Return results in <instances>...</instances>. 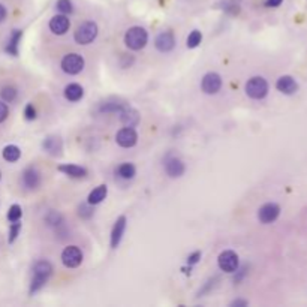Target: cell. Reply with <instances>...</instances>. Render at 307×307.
Returning <instances> with one entry per match:
<instances>
[{
	"instance_id": "9c48e42d",
	"label": "cell",
	"mask_w": 307,
	"mask_h": 307,
	"mask_svg": "<svg viewBox=\"0 0 307 307\" xmlns=\"http://www.w3.org/2000/svg\"><path fill=\"white\" fill-rule=\"evenodd\" d=\"M279 215H280V207L274 202H267L258 210V219L264 225L273 223L279 218Z\"/></svg>"
},
{
	"instance_id": "8fae6325",
	"label": "cell",
	"mask_w": 307,
	"mask_h": 307,
	"mask_svg": "<svg viewBox=\"0 0 307 307\" xmlns=\"http://www.w3.org/2000/svg\"><path fill=\"white\" fill-rule=\"evenodd\" d=\"M155 46L158 48V51L161 53H170V51L174 49L175 46V36L173 32H162L156 36L155 39Z\"/></svg>"
},
{
	"instance_id": "603a6c76",
	"label": "cell",
	"mask_w": 307,
	"mask_h": 307,
	"mask_svg": "<svg viewBox=\"0 0 307 307\" xmlns=\"http://www.w3.org/2000/svg\"><path fill=\"white\" fill-rule=\"evenodd\" d=\"M116 174H117L120 178H123V180H131V178L135 177V174H136V168H135L133 164H131V162H125V164H122V165L117 167Z\"/></svg>"
},
{
	"instance_id": "b9f144b4",
	"label": "cell",
	"mask_w": 307,
	"mask_h": 307,
	"mask_svg": "<svg viewBox=\"0 0 307 307\" xmlns=\"http://www.w3.org/2000/svg\"><path fill=\"white\" fill-rule=\"evenodd\" d=\"M0 180H2V173H0Z\"/></svg>"
},
{
	"instance_id": "5b68a950",
	"label": "cell",
	"mask_w": 307,
	"mask_h": 307,
	"mask_svg": "<svg viewBox=\"0 0 307 307\" xmlns=\"http://www.w3.org/2000/svg\"><path fill=\"white\" fill-rule=\"evenodd\" d=\"M62 263L68 268H77L83 263V252L78 246H68L62 252Z\"/></svg>"
},
{
	"instance_id": "ba28073f",
	"label": "cell",
	"mask_w": 307,
	"mask_h": 307,
	"mask_svg": "<svg viewBox=\"0 0 307 307\" xmlns=\"http://www.w3.org/2000/svg\"><path fill=\"white\" fill-rule=\"evenodd\" d=\"M164 167H165V173L168 174V177L171 178H178L184 174L186 171V165L184 162L177 158V156H173V155H168L165 158V162H164Z\"/></svg>"
},
{
	"instance_id": "5bb4252c",
	"label": "cell",
	"mask_w": 307,
	"mask_h": 307,
	"mask_svg": "<svg viewBox=\"0 0 307 307\" xmlns=\"http://www.w3.org/2000/svg\"><path fill=\"white\" fill-rule=\"evenodd\" d=\"M42 147H44V150L48 153V155L59 156V155H62V151H63V141L57 135H48L44 139Z\"/></svg>"
},
{
	"instance_id": "484cf974",
	"label": "cell",
	"mask_w": 307,
	"mask_h": 307,
	"mask_svg": "<svg viewBox=\"0 0 307 307\" xmlns=\"http://www.w3.org/2000/svg\"><path fill=\"white\" fill-rule=\"evenodd\" d=\"M125 107H126L125 102H120V100H110V102H105V104H102V105L99 107V111H100V113H120Z\"/></svg>"
},
{
	"instance_id": "8992f818",
	"label": "cell",
	"mask_w": 307,
	"mask_h": 307,
	"mask_svg": "<svg viewBox=\"0 0 307 307\" xmlns=\"http://www.w3.org/2000/svg\"><path fill=\"white\" fill-rule=\"evenodd\" d=\"M218 264H219V268L222 271H225V273H234L238 268V265H240L238 255L234 250H223L219 255Z\"/></svg>"
},
{
	"instance_id": "836d02e7",
	"label": "cell",
	"mask_w": 307,
	"mask_h": 307,
	"mask_svg": "<svg viewBox=\"0 0 307 307\" xmlns=\"http://www.w3.org/2000/svg\"><path fill=\"white\" fill-rule=\"evenodd\" d=\"M228 14H238L240 12V3H238V0H226L225 2V8H223Z\"/></svg>"
},
{
	"instance_id": "4fadbf2b",
	"label": "cell",
	"mask_w": 307,
	"mask_h": 307,
	"mask_svg": "<svg viewBox=\"0 0 307 307\" xmlns=\"http://www.w3.org/2000/svg\"><path fill=\"white\" fill-rule=\"evenodd\" d=\"M126 225H128V219L126 216H119L117 220L114 222L113 225V229H111V247L113 249H117L123 235H125V231H126Z\"/></svg>"
},
{
	"instance_id": "3957f363",
	"label": "cell",
	"mask_w": 307,
	"mask_h": 307,
	"mask_svg": "<svg viewBox=\"0 0 307 307\" xmlns=\"http://www.w3.org/2000/svg\"><path fill=\"white\" fill-rule=\"evenodd\" d=\"M97 32H99V29L94 21H84L83 24H80L77 27V30L74 33V39L80 45H88L96 39Z\"/></svg>"
},
{
	"instance_id": "d590c367",
	"label": "cell",
	"mask_w": 307,
	"mask_h": 307,
	"mask_svg": "<svg viewBox=\"0 0 307 307\" xmlns=\"http://www.w3.org/2000/svg\"><path fill=\"white\" fill-rule=\"evenodd\" d=\"M24 117H26V120H29V122H32V120L36 119V110H35L33 104H27V105H26V108H24Z\"/></svg>"
},
{
	"instance_id": "7a4b0ae2",
	"label": "cell",
	"mask_w": 307,
	"mask_h": 307,
	"mask_svg": "<svg viewBox=\"0 0 307 307\" xmlns=\"http://www.w3.org/2000/svg\"><path fill=\"white\" fill-rule=\"evenodd\" d=\"M246 94L250 99L261 100L268 94V83L264 77H252L246 83Z\"/></svg>"
},
{
	"instance_id": "cb8c5ba5",
	"label": "cell",
	"mask_w": 307,
	"mask_h": 307,
	"mask_svg": "<svg viewBox=\"0 0 307 307\" xmlns=\"http://www.w3.org/2000/svg\"><path fill=\"white\" fill-rule=\"evenodd\" d=\"M2 155H3V159L6 161V162H17L20 158H21V150L17 147V145H14V144H11V145H6L5 148H3V151H2Z\"/></svg>"
},
{
	"instance_id": "74e56055",
	"label": "cell",
	"mask_w": 307,
	"mask_h": 307,
	"mask_svg": "<svg viewBox=\"0 0 307 307\" xmlns=\"http://www.w3.org/2000/svg\"><path fill=\"white\" fill-rule=\"evenodd\" d=\"M199 260H201V252H199V250H196V252L190 253L189 257H187V265L193 267L195 264H198V263H199Z\"/></svg>"
},
{
	"instance_id": "30bf717a",
	"label": "cell",
	"mask_w": 307,
	"mask_h": 307,
	"mask_svg": "<svg viewBox=\"0 0 307 307\" xmlns=\"http://www.w3.org/2000/svg\"><path fill=\"white\" fill-rule=\"evenodd\" d=\"M116 141L120 147L123 148H131L138 142V133L135 132L133 128H123L117 132L116 135Z\"/></svg>"
},
{
	"instance_id": "ffe728a7",
	"label": "cell",
	"mask_w": 307,
	"mask_h": 307,
	"mask_svg": "<svg viewBox=\"0 0 307 307\" xmlns=\"http://www.w3.org/2000/svg\"><path fill=\"white\" fill-rule=\"evenodd\" d=\"M108 195V187L107 184H99L97 187H94L90 193H88V198H87V202L91 204V206H97L102 201H104Z\"/></svg>"
},
{
	"instance_id": "e575fe53",
	"label": "cell",
	"mask_w": 307,
	"mask_h": 307,
	"mask_svg": "<svg viewBox=\"0 0 307 307\" xmlns=\"http://www.w3.org/2000/svg\"><path fill=\"white\" fill-rule=\"evenodd\" d=\"M234 273H235V276H234L232 282H234V283H240V282L246 277V274H247V265H243L241 268H237Z\"/></svg>"
},
{
	"instance_id": "f546056e",
	"label": "cell",
	"mask_w": 307,
	"mask_h": 307,
	"mask_svg": "<svg viewBox=\"0 0 307 307\" xmlns=\"http://www.w3.org/2000/svg\"><path fill=\"white\" fill-rule=\"evenodd\" d=\"M56 8H57V11H59L60 14H65V15L74 12V6H72V2H71V0H57Z\"/></svg>"
},
{
	"instance_id": "7402d4cb",
	"label": "cell",
	"mask_w": 307,
	"mask_h": 307,
	"mask_svg": "<svg viewBox=\"0 0 307 307\" xmlns=\"http://www.w3.org/2000/svg\"><path fill=\"white\" fill-rule=\"evenodd\" d=\"M21 36H23V32L21 30H14L9 41H8V45L5 48V51L11 56H18V46H20V41H21Z\"/></svg>"
},
{
	"instance_id": "4316f807",
	"label": "cell",
	"mask_w": 307,
	"mask_h": 307,
	"mask_svg": "<svg viewBox=\"0 0 307 307\" xmlns=\"http://www.w3.org/2000/svg\"><path fill=\"white\" fill-rule=\"evenodd\" d=\"M93 213H94L93 212V206H91V204H88V202H84V204H81V206L78 207V216L81 219H84V220L91 219Z\"/></svg>"
},
{
	"instance_id": "ac0fdd59",
	"label": "cell",
	"mask_w": 307,
	"mask_h": 307,
	"mask_svg": "<svg viewBox=\"0 0 307 307\" xmlns=\"http://www.w3.org/2000/svg\"><path fill=\"white\" fill-rule=\"evenodd\" d=\"M57 170L71 178H84L87 175V170L75 164H63V165H59Z\"/></svg>"
},
{
	"instance_id": "9a60e30c",
	"label": "cell",
	"mask_w": 307,
	"mask_h": 307,
	"mask_svg": "<svg viewBox=\"0 0 307 307\" xmlns=\"http://www.w3.org/2000/svg\"><path fill=\"white\" fill-rule=\"evenodd\" d=\"M69 27H71V21L65 14H59L49 20V30L54 35L62 36L69 30Z\"/></svg>"
},
{
	"instance_id": "7c38bea8",
	"label": "cell",
	"mask_w": 307,
	"mask_h": 307,
	"mask_svg": "<svg viewBox=\"0 0 307 307\" xmlns=\"http://www.w3.org/2000/svg\"><path fill=\"white\" fill-rule=\"evenodd\" d=\"M21 181H23V186L29 190H35L41 186V173L35 168V167H29L24 170L23 173V177H21Z\"/></svg>"
},
{
	"instance_id": "d6986e66",
	"label": "cell",
	"mask_w": 307,
	"mask_h": 307,
	"mask_svg": "<svg viewBox=\"0 0 307 307\" xmlns=\"http://www.w3.org/2000/svg\"><path fill=\"white\" fill-rule=\"evenodd\" d=\"M45 222L48 226L54 228L57 231V234H60L62 231L65 232V219L60 213L57 212H48V215L45 216Z\"/></svg>"
},
{
	"instance_id": "83f0119b",
	"label": "cell",
	"mask_w": 307,
	"mask_h": 307,
	"mask_svg": "<svg viewBox=\"0 0 307 307\" xmlns=\"http://www.w3.org/2000/svg\"><path fill=\"white\" fill-rule=\"evenodd\" d=\"M201 41H202V33H201L199 30H193V32H190L189 36H187V41H186L187 48H196V46L201 44Z\"/></svg>"
},
{
	"instance_id": "277c9868",
	"label": "cell",
	"mask_w": 307,
	"mask_h": 307,
	"mask_svg": "<svg viewBox=\"0 0 307 307\" xmlns=\"http://www.w3.org/2000/svg\"><path fill=\"white\" fill-rule=\"evenodd\" d=\"M60 66H62L65 74H68V75H78L84 69V57L81 54H78V53L66 54L62 59Z\"/></svg>"
},
{
	"instance_id": "6da1fadb",
	"label": "cell",
	"mask_w": 307,
	"mask_h": 307,
	"mask_svg": "<svg viewBox=\"0 0 307 307\" xmlns=\"http://www.w3.org/2000/svg\"><path fill=\"white\" fill-rule=\"evenodd\" d=\"M147 41H148V33L145 29L139 26H133L125 33V44L129 49L139 51L147 45Z\"/></svg>"
},
{
	"instance_id": "44dd1931",
	"label": "cell",
	"mask_w": 307,
	"mask_h": 307,
	"mask_svg": "<svg viewBox=\"0 0 307 307\" xmlns=\"http://www.w3.org/2000/svg\"><path fill=\"white\" fill-rule=\"evenodd\" d=\"M83 96H84V88L80 84L72 83L65 87V97L69 102H78L80 99H83Z\"/></svg>"
},
{
	"instance_id": "d4e9b609",
	"label": "cell",
	"mask_w": 307,
	"mask_h": 307,
	"mask_svg": "<svg viewBox=\"0 0 307 307\" xmlns=\"http://www.w3.org/2000/svg\"><path fill=\"white\" fill-rule=\"evenodd\" d=\"M33 274L44 276V277L49 279L51 274H53V265H51L48 261H38L33 267Z\"/></svg>"
},
{
	"instance_id": "1f68e13d",
	"label": "cell",
	"mask_w": 307,
	"mask_h": 307,
	"mask_svg": "<svg viewBox=\"0 0 307 307\" xmlns=\"http://www.w3.org/2000/svg\"><path fill=\"white\" fill-rule=\"evenodd\" d=\"M20 231H21V223H20V220L12 222V225L9 226V237H8V241H9V243H14V241L17 240Z\"/></svg>"
},
{
	"instance_id": "f35d334b",
	"label": "cell",
	"mask_w": 307,
	"mask_h": 307,
	"mask_svg": "<svg viewBox=\"0 0 307 307\" xmlns=\"http://www.w3.org/2000/svg\"><path fill=\"white\" fill-rule=\"evenodd\" d=\"M283 0H265V6L267 8H277L282 5Z\"/></svg>"
},
{
	"instance_id": "f1b7e54d",
	"label": "cell",
	"mask_w": 307,
	"mask_h": 307,
	"mask_svg": "<svg viewBox=\"0 0 307 307\" xmlns=\"http://www.w3.org/2000/svg\"><path fill=\"white\" fill-rule=\"evenodd\" d=\"M0 96H2V99L5 102H12L17 97V88L12 86H6L2 88V91H0Z\"/></svg>"
},
{
	"instance_id": "2e32d148",
	"label": "cell",
	"mask_w": 307,
	"mask_h": 307,
	"mask_svg": "<svg viewBox=\"0 0 307 307\" xmlns=\"http://www.w3.org/2000/svg\"><path fill=\"white\" fill-rule=\"evenodd\" d=\"M276 88L283 94H294L298 90V84L291 75H283L277 80Z\"/></svg>"
},
{
	"instance_id": "4dcf8cb0",
	"label": "cell",
	"mask_w": 307,
	"mask_h": 307,
	"mask_svg": "<svg viewBox=\"0 0 307 307\" xmlns=\"http://www.w3.org/2000/svg\"><path fill=\"white\" fill-rule=\"evenodd\" d=\"M21 216H23V210H21V207L18 206V204H14V206L9 207V212H8V220L9 222H17V220L21 219Z\"/></svg>"
},
{
	"instance_id": "60d3db41",
	"label": "cell",
	"mask_w": 307,
	"mask_h": 307,
	"mask_svg": "<svg viewBox=\"0 0 307 307\" xmlns=\"http://www.w3.org/2000/svg\"><path fill=\"white\" fill-rule=\"evenodd\" d=\"M6 18V8L3 5H0V23Z\"/></svg>"
},
{
	"instance_id": "52a82bcc",
	"label": "cell",
	"mask_w": 307,
	"mask_h": 307,
	"mask_svg": "<svg viewBox=\"0 0 307 307\" xmlns=\"http://www.w3.org/2000/svg\"><path fill=\"white\" fill-rule=\"evenodd\" d=\"M201 88L206 94H216L222 88V77L216 72H209L202 77Z\"/></svg>"
},
{
	"instance_id": "8d00e7d4",
	"label": "cell",
	"mask_w": 307,
	"mask_h": 307,
	"mask_svg": "<svg viewBox=\"0 0 307 307\" xmlns=\"http://www.w3.org/2000/svg\"><path fill=\"white\" fill-rule=\"evenodd\" d=\"M8 114H9L8 105L5 104V100H0V123H3L8 119Z\"/></svg>"
},
{
	"instance_id": "e0dca14e",
	"label": "cell",
	"mask_w": 307,
	"mask_h": 307,
	"mask_svg": "<svg viewBox=\"0 0 307 307\" xmlns=\"http://www.w3.org/2000/svg\"><path fill=\"white\" fill-rule=\"evenodd\" d=\"M120 122L126 128H135L139 123V113L133 108L125 107L120 113Z\"/></svg>"
},
{
	"instance_id": "d6a6232c",
	"label": "cell",
	"mask_w": 307,
	"mask_h": 307,
	"mask_svg": "<svg viewBox=\"0 0 307 307\" xmlns=\"http://www.w3.org/2000/svg\"><path fill=\"white\" fill-rule=\"evenodd\" d=\"M218 280H219L218 277H212V279H209V280L206 282V285H204V286L198 291V297H204L206 294H209V292L212 291V288L216 286V282H218Z\"/></svg>"
},
{
	"instance_id": "ab89813d",
	"label": "cell",
	"mask_w": 307,
	"mask_h": 307,
	"mask_svg": "<svg viewBox=\"0 0 307 307\" xmlns=\"http://www.w3.org/2000/svg\"><path fill=\"white\" fill-rule=\"evenodd\" d=\"M247 304H249V303H247L246 300H240V298H238V300H234V301L231 303L232 307H246Z\"/></svg>"
}]
</instances>
